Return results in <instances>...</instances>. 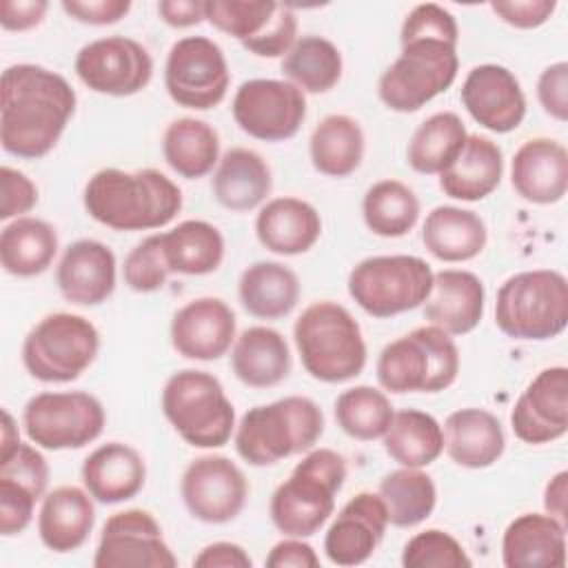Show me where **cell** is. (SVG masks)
<instances>
[{
  "label": "cell",
  "instance_id": "c3c4849f",
  "mask_svg": "<svg viewBox=\"0 0 568 568\" xmlns=\"http://www.w3.org/2000/svg\"><path fill=\"white\" fill-rule=\"evenodd\" d=\"M0 481L22 486L42 499L49 484V464L36 446L18 442L13 448L0 450Z\"/></svg>",
  "mask_w": 568,
  "mask_h": 568
},
{
  "label": "cell",
  "instance_id": "e0dca14e",
  "mask_svg": "<svg viewBox=\"0 0 568 568\" xmlns=\"http://www.w3.org/2000/svg\"><path fill=\"white\" fill-rule=\"evenodd\" d=\"M180 495L197 521L226 524L244 510L248 481L242 468L229 457L202 455L184 468Z\"/></svg>",
  "mask_w": 568,
  "mask_h": 568
},
{
  "label": "cell",
  "instance_id": "7a4b0ae2",
  "mask_svg": "<svg viewBox=\"0 0 568 568\" xmlns=\"http://www.w3.org/2000/svg\"><path fill=\"white\" fill-rule=\"evenodd\" d=\"M87 213L113 231H151L175 220L180 186L158 169H100L84 186Z\"/></svg>",
  "mask_w": 568,
  "mask_h": 568
},
{
  "label": "cell",
  "instance_id": "4dcf8cb0",
  "mask_svg": "<svg viewBox=\"0 0 568 568\" xmlns=\"http://www.w3.org/2000/svg\"><path fill=\"white\" fill-rule=\"evenodd\" d=\"M504 153L497 142L486 135H468L459 155L439 173L444 195L462 202L488 197L501 182Z\"/></svg>",
  "mask_w": 568,
  "mask_h": 568
},
{
  "label": "cell",
  "instance_id": "5bb4252c",
  "mask_svg": "<svg viewBox=\"0 0 568 568\" xmlns=\"http://www.w3.org/2000/svg\"><path fill=\"white\" fill-rule=\"evenodd\" d=\"M206 20L260 58H280L297 40V16L273 0H206Z\"/></svg>",
  "mask_w": 568,
  "mask_h": 568
},
{
  "label": "cell",
  "instance_id": "ba28073f",
  "mask_svg": "<svg viewBox=\"0 0 568 568\" xmlns=\"http://www.w3.org/2000/svg\"><path fill=\"white\" fill-rule=\"evenodd\" d=\"M459 373V348L453 335L428 324L388 342L375 364L377 382L388 393H439Z\"/></svg>",
  "mask_w": 568,
  "mask_h": 568
},
{
  "label": "cell",
  "instance_id": "44dd1931",
  "mask_svg": "<svg viewBox=\"0 0 568 568\" xmlns=\"http://www.w3.org/2000/svg\"><path fill=\"white\" fill-rule=\"evenodd\" d=\"M388 526V513L377 493L351 497L324 535V552L335 566H359L377 550Z\"/></svg>",
  "mask_w": 568,
  "mask_h": 568
},
{
  "label": "cell",
  "instance_id": "681fc988",
  "mask_svg": "<svg viewBox=\"0 0 568 568\" xmlns=\"http://www.w3.org/2000/svg\"><path fill=\"white\" fill-rule=\"evenodd\" d=\"M0 189H2V197H0L2 220L24 217V213H29L38 204V186L27 173L13 166L4 164L0 169Z\"/></svg>",
  "mask_w": 568,
  "mask_h": 568
},
{
  "label": "cell",
  "instance_id": "f5cc1de1",
  "mask_svg": "<svg viewBox=\"0 0 568 568\" xmlns=\"http://www.w3.org/2000/svg\"><path fill=\"white\" fill-rule=\"evenodd\" d=\"M62 9L69 18L93 24V27H106L120 22L129 11V0H62Z\"/></svg>",
  "mask_w": 568,
  "mask_h": 568
},
{
  "label": "cell",
  "instance_id": "74e56055",
  "mask_svg": "<svg viewBox=\"0 0 568 568\" xmlns=\"http://www.w3.org/2000/svg\"><path fill=\"white\" fill-rule=\"evenodd\" d=\"M58 253L55 229L40 217H16L0 233V264L9 275L44 273Z\"/></svg>",
  "mask_w": 568,
  "mask_h": 568
},
{
  "label": "cell",
  "instance_id": "f35d334b",
  "mask_svg": "<svg viewBox=\"0 0 568 568\" xmlns=\"http://www.w3.org/2000/svg\"><path fill=\"white\" fill-rule=\"evenodd\" d=\"M162 153L178 175L200 180L220 162V135L204 120L178 118L162 135Z\"/></svg>",
  "mask_w": 568,
  "mask_h": 568
},
{
  "label": "cell",
  "instance_id": "d590c367",
  "mask_svg": "<svg viewBox=\"0 0 568 568\" xmlns=\"http://www.w3.org/2000/svg\"><path fill=\"white\" fill-rule=\"evenodd\" d=\"M160 246L169 273L209 275L224 260V237L217 226L204 220H184L160 233Z\"/></svg>",
  "mask_w": 568,
  "mask_h": 568
},
{
  "label": "cell",
  "instance_id": "277c9868",
  "mask_svg": "<svg viewBox=\"0 0 568 568\" xmlns=\"http://www.w3.org/2000/svg\"><path fill=\"white\" fill-rule=\"evenodd\" d=\"M346 479V459L333 448H311L271 495L268 515L286 537L315 535L335 510Z\"/></svg>",
  "mask_w": 568,
  "mask_h": 568
},
{
  "label": "cell",
  "instance_id": "7dc6e473",
  "mask_svg": "<svg viewBox=\"0 0 568 568\" xmlns=\"http://www.w3.org/2000/svg\"><path fill=\"white\" fill-rule=\"evenodd\" d=\"M122 275L124 284L135 293H153L164 286L171 273L162 255L160 233L144 237L129 251V255L124 257Z\"/></svg>",
  "mask_w": 568,
  "mask_h": 568
},
{
  "label": "cell",
  "instance_id": "8fae6325",
  "mask_svg": "<svg viewBox=\"0 0 568 568\" xmlns=\"http://www.w3.org/2000/svg\"><path fill=\"white\" fill-rule=\"evenodd\" d=\"M433 275L430 264L417 255H373L348 273V295L364 313L384 320L422 306Z\"/></svg>",
  "mask_w": 568,
  "mask_h": 568
},
{
  "label": "cell",
  "instance_id": "8992f818",
  "mask_svg": "<svg viewBox=\"0 0 568 568\" xmlns=\"http://www.w3.org/2000/svg\"><path fill=\"white\" fill-rule=\"evenodd\" d=\"M402 53L377 82L379 100L397 113L419 111L450 89L459 71L457 42L442 36H399Z\"/></svg>",
  "mask_w": 568,
  "mask_h": 568
},
{
  "label": "cell",
  "instance_id": "4fadbf2b",
  "mask_svg": "<svg viewBox=\"0 0 568 568\" xmlns=\"http://www.w3.org/2000/svg\"><path fill=\"white\" fill-rule=\"evenodd\" d=\"M231 73L224 51L206 36H186L173 42L164 64V87L184 109L217 106L229 91Z\"/></svg>",
  "mask_w": 568,
  "mask_h": 568
},
{
  "label": "cell",
  "instance_id": "ffe728a7",
  "mask_svg": "<svg viewBox=\"0 0 568 568\" xmlns=\"http://www.w3.org/2000/svg\"><path fill=\"white\" fill-rule=\"evenodd\" d=\"M462 104L493 133H510L526 118V95L515 73L501 64H477L462 84Z\"/></svg>",
  "mask_w": 568,
  "mask_h": 568
},
{
  "label": "cell",
  "instance_id": "ee69618b",
  "mask_svg": "<svg viewBox=\"0 0 568 568\" xmlns=\"http://www.w3.org/2000/svg\"><path fill=\"white\" fill-rule=\"evenodd\" d=\"M362 215L379 237H402L419 220V200L415 191L399 180H379L364 193Z\"/></svg>",
  "mask_w": 568,
  "mask_h": 568
},
{
  "label": "cell",
  "instance_id": "5b68a950",
  "mask_svg": "<svg viewBox=\"0 0 568 568\" xmlns=\"http://www.w3.org/2000/svg\"><path fill=\"white\" fill-rule=\"evenodd\" d=\"M304 371L324 384H342L366 366V342L357 320L337 302L308 304L293 324Z\"/></svg>",
  "mask_w": 568,
  "mask_h": 568
},
{
  "label": "cell",
  "instance_id": "83f0119b",
  "mask_svg": "<svg viewBox=\"0 0 568 568\" xmlns=\"http://www.w3.org/2000/svg\"><path fill=\"white\" fill-rule=\"evenodd\" d=\"M255 235L260 244L277 255H300L315 246L322 235V217L317 209L300 197H273L255 217Z\"/></svg>",
  "mask_w": 568,
  "mask_h": 568
},
{
  "label": "cell",
  "instance_id": "9f6ffc18",
  "mask_svg": "<svg viewBox=\"0 0 568 568\" xmlns=\"http://www.w3.org/2000/svg\"><path fill=\"white\" fill-rule=\"evenodd\" d=\"M195 568H251L248 552L233 541H213L193 557Z\"/></svg>",
  "mask_w": 568,
  "mask_h": 568
},
{
  "label": "cell",
  "instance_id": "2e32d148",
  "mask_svg": "<svg viewBox=\"0 0 568 568\" xmlns=\"http://www.w3.org/2000/svg\"><path fill=\"white\" fill-rule=\"evenodd\" d=\"M75 75L95 93L129 98L153 78V58L144 44L126 36H106L87 42L73 62Z\"/></svg>",
  "mask_w": 568,
  "mask_h": 568
},
{
  "label": "cell",
  "instance_id": "e575fe53",
  "mask_svg": "<svg viewBox=\"0 0 568 568\" xmlns=\"http://www.w3.org/2000/svg\"><path fill=\"white\" fill-rule=\"evenodd\" d=\"M300 277L282 262H255L246 266L237 282L244 311L257 320H280L300 302Z\"/></svg>",
  "mask_w": 568,
  "mask_h": 568
},
{
  "label": "cell",
  "instance_id": "52a82bcc",
  "mask_svg": "<svg viewBox=\"0 0 568 568\" xmlns=\"http://www.w3.org/2000/svg\"><path fill=\"white\" fill-rule=\"evenodd\" d=\"M495 324L513 337L544 342L568 326V282L552 268H532L510 275L497 291Z\"/></svg>",
  "mask_w": 568,
  "mask_h": 568
},
{
  "label": "cell",
  "instance_id": "d6986e66",
  "mask_svg": "<svg viewBox=\"0 0 568 568\" xmlns=\"http://www.w3.org/2000/svg\"><path fill=\"white\" fill-rule=\"evenodd\" d=\"M510 426L524 444H548L568 433V368L539 371L517 397Z\"/></svg>",
  "mask_w": 568,
  "mask_h": 568
},
{
  "label": "cell",
  "instance_id": "7c38bea8",
  "mask_svg": "<svg viewBox=\"0 0 568 568\" xmlns=\"http://www.w3.org/2000/svg\"><path fill=\"white\" fill-rule=\"evenodd\" d=\"M106 424L102 402L84 390H47L33 395L22 410V426L31 444L44 450L84 448Z\"/></svg>",
  "mask_w": 568,
  "mask_h": 568
},
{
  "label": "cell",
  "instance_id": "8d00e7d4",
  "mask_svg": "<svg viewBox=\"0 0 568 568\" xmlns=\"http://www.w3.org/2000/svg\"><path fill=\"white\" fill-rule=\"evenodd\" d=\"M364 131L359 122L344 113L326 115L311 133L308 155L315 171L328 178L355 173L364 160Z\"/></svg>",
  "mask_w": 568,
  "mask_h": 568
},
{
  "label": "cell",
  "instance_id": "816d5d0a",
  "mask_svg": "<svg viewBox=\"0 0 568 568\" xmlns=\"http://www.w3.org/2000/svg\"><path fill=\"white\" fill-rule=\"evenodd\" d=\"M493 13L515 29H537L555 13V0H497L490 2Z\"/></svg>",
  "mask_w": 568,
  "mask_h": 568
},
{
  "label": "cell",
  "instance_id": "603a6c76",
  "mask_svg": "<svg viewBox=\"0 0 568 568\" xmlns=\"http://www.w3.org/2000/svg\"><path fill=\"white\" fill-rule=\"evenodd\" d=\"M118 262L98 240H75L58 262L55 282L62 297L78 306H98L115 291Z\"/></svg>",
  "mask_w": 568,
  "mask_h": 568
},
{
  "label": "cell",
  "instance_id": "4316f807",
  "mask_svg": "<svg viewBox=\"0 0 568 568\" xmlns=\"http://www.w3.org/2000/svg\"><path fill=\"white\" fill-rule=\"evenodd\" d=\"M146 481L142 455L122 442H106L89 453L82 464V484L100 504L133 499Z\"/></svg>",
  "mask_w": 568,
  "mask_h": 568
},
{
  "label": "cell",
  "instance_id": "ab89813d",
  "mask_svg": "<svg viewBox=\"0 0 568 568\" xmlns=\"http://www.w3.org/2000/svg\"><path fill=\"white\" fill-rule=\"evenodd\" d=\"M386 455L406 468H424L444 453L442 424L424 410H397L382 435Z\"/></svg>",
  "mask_w": 568,
  "mask_h": 568
},
{
  "label": "cell",
  "instance_id": "6f0895ef",
  "mask_svg": "<svg viewBox=\"0 0 568 568\" xmlns=\"http://www.w3.org/2000/svg\"><path fill=\"white\" fill-rule=\"evenodd\" d=\"M158 13L169 27H175V29L195 27L202 20H206L204 2L200 0H160Z\"/></svg>",
  "mask_w": 568,
  "mask_h": 568
},
{
  "label": "cell",
  "instance_id": "30bf717a",
  "mask_svg": "<svg viewBox=\"0 0 568 568\" xmlns=\"http://www.w3.org/2000/svg\"><path fill=\"white\" fill-rule=\"evenodd\" d=\"M100 351V333L78 313H49L27 333L22 364L33 379L67 384L78 379Z\"/></svg>",
  "mask_w": 568,
  "mask_h": 568
},
{
  "label": "cell",
  "instance_id": "b9f144b4",
  "mask_svg": "<svg viewBox=\"0 0 568 568\" xmlns=\"http://www.w3.org/2000/svg\"><path fill=\"white\" fill-rule=\"evenodd\" d=\"M377 495L382 497L388 524L397 528H413L430 517L437 504V488L422 468H397L382 477Z\"/></svg>",
  "mask_w": 568,
  "mask_h": 568
},
{
  "label": "cell",
  "instance_id": "ac0fdd59",
  "mask_svg": "<svg viewBox=\"0 0 568 568\" xmlns=\"http://www.w3.org/2000/svg\"><path fill=\"white\" fill-rule=\"evenodd\" d=\"M95 568H175L178 559L164 541L158 519L142 508L113 513L100 532Z\"/></svg>",
  "mask_w": 568,
  "mask_h": 568
},
{
  "label": "cell",
  "instance_id": "11a10c76",
  "mask_svg": "<svg viewBox=\"0 0 568 568\" xmlns=\"http://www.w3.org/2000/svg\"><path fill=\"white\" fill-rule=\"evenodd\" d=\"M47 0H2L0 24L4 31H29L44 20Z\"/></svg>",
  "mask_w": 568,
  "mask_h": 568
},
{
  "label": "cell",
  "instance_id": "d6a6232c",
  "mask_svg": "<svg viewBox=\"0 0 568 568\" xmlns=\"http://www.w3.org/2000/svg\"><path fill=\"white\" fill-rule=\"evenodd\" d=\"M235 377L251 388H273L291 373V351L284 335L268 326L244 328L231 348Z\"/></svg>",
  "mask_w": 568,
  "mask_h": 568
},
{
  "label": "cell",
  "instance_id": "f546056e",
  "mask_svg": "<svg viewBox=\"0 0 568 568\" xmlns=\"http://www.w3.org/2000/svg\"><path fill=\"white\" fill-rule=\"evenodd\" d=\"M93 524L95 506L87 488L58 486L42 497L38 513V535L49 550H78L89 539Z\"/></svg>",
  "mask_w": 568,
  "mask_h": 568
},
{
  "label": "cell",
  "instance_id": "cb8c5ba5",
  "mask_svg": "<svg viewBox=\"0 0 568 568\" xmlns=\"http://www.w3.org/2000/svg\"><path fill=\"white\" fill-rule=\"evenodd\" d=\"M510 184L530 204H555L568 191V151L552 138H530L513 155Z\"/></svg>",
  "mask_w": 568,
  "mask_h": 568
},
{
  "label": "cell",
  "instance_id": "9a60e30c",
  "mask_svg": "<svg viewBox=\"0 0 568 568\" xmlns=\"http://www.w3.org/2000/svg\"><path fill=\"white\" fill-rule=\"evenodd\" d=\"M231 111L246 135L282 142L293 138L306 120V95L288 80L255 78L237 87Z\"/></svg>",
  "mask_w": 568,
  "mask_h": 568
},
{
  "label": "cell",
  "instance_id": "3957f363",
  "mask_svg": "<svg viewBox=\"0 0 568 568\" xmlns=\"http://www.w3.org/2000/svg\"><path fill=\"white\" fill-rule=\"evenodd\" d=\"M324 433V413L302 395L248 408L235 426L233 444L251 466H273L286 457L311 450Z\"/></svg>",
  "mask_w": 568,
  "mask_h": 568
},
{
  "label": "cell",
  "instance_id": "9c48e42d",
  "mask_svg": "<svg viewBox=\"0 0 568 568\" xmlns=\"http://www.w3.org/2000/svg\"><path fill=\"white\" fill-rule=\"evenodd\" d=\"M162 413L195 448H220L235 433V408L213 373L184 368L162 388Z\"/></svg>",
  "mask_w": 568,
  "mask_h": 568
},
{
  "label": "cell",
  "instance_id": "6da1fadb",
  "mask_svg": "<svg viewBox=\"0 0 568 568\" xmlns=\"http://www.w3.org/2000/svg\"><path fill=\"white\" fill-rule=\"evenodd\" d=\"M0 142L9 155L44 158L75 113L78 95L64 75L40 64H11L0 78Z\"/></svg>",
  "mask_w": 568,
  "mask_h": 568
},
{
  "label": "cell",
  "instance_id": "f6af8a7d",
  "mask_svg": "<svg viewBox=\"0 0 568 568\" xmlns=\"http://www.w3.org/2000/svg\"><path fill=\"white\" fill-rule=\"evenodd\" d=\"M333 413L337 426L348 437L359 442H373L386 433L395 408L384 390L362 384L342 390L335 399Z\"/></svg>",
  "mask_w": 568,
  "mask_h": 568
},
{
  "label": "cell",
  "instance_id": "680465c9",
  "mask_svg": "<svg viewBox=\"0 0 568 568\" xmlns=\"http://www.w3.org/2000/svg\"><path fill=\"white\" fill-rule=\"evenodd\" d=\"M566 495H568V473L559 470L544 490V508L548 515L566 524Z\"/></svg>",
  "mask_w": 568,
  "mask_h": 568
},
{
  "label": "cell",
  "instance_id": "60d3db41",
  "mask_svg": "<svg viewBox=\"0 0 568 568\" xmlns=\"http://www.w3.org/2000/svg\"><path fill=\"white\" fill-rule=\"evenodd\" d=\"M466 138L468 131L457 113H433L413 131L406 146V162L417 173L439 175L459 155Z\"/></svg>",
  "mask_w": 568,
  "mask_h": 568
},
{
  "label": "cell",
  "instance_id": "d4e9b609",
  "mask_svg": "<svg viewBox=\"0 0 568 568\" xmlns=\"http://www.w3.org/2000/svg\"><path fill=\"white\" fill-rule=\"evenodd\" d=\"M484 282L462 268H444L433 275L430 295L424 302V317L448 335L470 333L484 317Z\"/></svg>",
  "mask_w": 568,
  "mask_h": 568
},
{
  "label": "cell",
  "instance_id": "7bdbcfd3",
  "mask_svg": "<svg viewBox=\"0 0 568 568\" xmlns=\"http://www.w3.org/2000/svg\"><path fill=\"white\" fill-rule=\"evenodd\" d=\"M342 53L322 36H302L282 60V73L306 93H326L342 78Z\"/></svg>",
  "mask_w": 568,
  "mask_h": 568
},
{
  "label": "cell",
  "instance_id": "bcb514c9",
  "mask_svg": "<svg viewBox=\"0 0 568 568\" xmlns=\"http://www.w3.org/2000/svg\"><path fill=\"white\" fill-rule=\"evenodd\" d=\"M404 568H468L473 566L464 546L446 530L428 528L413 535L402 550Z\"/></svg>",
  "mask_w": 568,
  "mask_h": 568
},
{
  "label": "cell",
  "instance_id": "1f68e13d",
  "mask_svg": "<svg viewBox=\"0 0 568 568\" xmlns=\"http://www.w3.org/2000/svg\"><path fill=\"white\" fill-rule=\"evenodd\" d=\"M273 175L266 160L246 146L229 149L213 173L211 191L229 211H253L268 197Z\"/></svg>",
  "mask_w": 568,
  "mask_h": 568
},
{
  "label": "cell",
  "instance_id": "db71d44e",
  "mask_svg": "<svg viewBox=\"0 0 568 568\" xmlns=\"http://www.w3.org/2000/svg\"><path fill=\"white\" fill-rule=\"evenodd\" d=\"M264 564L268 568H317L320 557L302 537H286L268 550Z\"/></svg>",
  "mask_w": 568,
  "mask_h": 568
},
{
  "label": "cell",
  "instance_id": "91938a15",
  "mask_svg": "<svg viewBox=\"0 0 568 568\" xmlns=\"http://www.w3.org/2000/svg\"><path fill=\"white\" fill-rule=\"evenodd\" d=\"M18 442H20V433H18L16 419H13L11 413L4 408V410H2V446H0V450H9V448H13Z\"/></svg>",
  "mask_w": 568,
  "mask_h": 568
},
{
  "label": "cell",
  "instance_id": "f907efd6",
  "mask_svg": "<svg viewBox=\"0 0 568 568\" xmlns=\"http://www.w3.org/2000/svg\"><path fill=\"white\" fill-rule=\"evenodd\" d=\"M537 100L541 109L559 120H568V62H555L546 67L537 80Z\"/></svg>",
  "mask_w": 568,
  "mask_h": 568
},
{
  "label": "cell",
  "instance_id": "836d02e7",
  "mask_svg": "<svg viewBox=\"0 0 568 568\" xmlns=\"http://www.w3.org/2000/svg\"><path fill=\"white\" fill-rule=\"evenodd\" d=\"M422 242L426 251L442 262H468L484 251L488 229L475 211L442 204L426 215Z\"/></svg>",
  "mask_w": 568,
  "mask_h": 568
},
{
  "label": "cell",
  "instance_id": "484cf974",
  "mask_svg": "<svg viewBox=\"0 0 568 568\" xmlns=\"http://www.w3.org/2000/svg\"><path fill=\"white\" fill-rule=\"evenodd\" d=\"M506 568H564L566 524L548 513H524L501 535Z\"/></svg>",
  "mask_w": 568,
  "mask_h": 568
},
{
  "label": "cell",
  "instance_id": "f1b7e54d",
  "mask_svg": "<svg viewBox=\"0 0 568 568\" xmlns=\"http://www.w3.org/2000/svg\"><path fill=\"white\" fill-rule=\"evenodd\" d=\"M444 450L448 457L470 470L493 466L506 450L504 426L486 408H459L444 422Z\"/></svg>",
  "mask_w": 568,
  "mask_h": 568
},
{
  "label": "cell",
  "instance_id": "7402d4cb",
  "mask_svg": "<svg viewBox=\"0 0 568 568\" xmlns=\"http://www.w3.org/2000/svg\"><path fill=\"white\" fill-rule=\"evenodd\" d=\"M235 342V313L222 297H195L171 320V344L197 362L220 359Z\"/></svg>",
  "mask_w": 568,
  "mask_h": 568
}]
</instances>
